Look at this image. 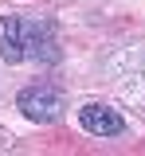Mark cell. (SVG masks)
Segmentation results:
<instances>
[{
	"mask_svg": "<svg viewBox=\"0 0 145 156\" xmlns=\"http://www.w3.org/2000/svg\"><path fill=\"white\" fill-rule=\"evenodd\" d=\"M0 58L4 62H24V20L20 16H4L0 20Z\"/></svg>",
	"mask_w": 145,
	"mask_h": 156,
	"instance_id": "3",
	"label": "cell"
},
{
	"mask_svg": "<svg viewBox=\"0 0 145 156\" xmlns=\"http://www.w3.org/2000/svg\"><path fill=\"white\" fill-rule=\"evenodd\" d=\"M79 121H83L86 133H94V136H122V133H125L122 113L110 109V105H98V101L83 105V109H79Z\"/></svg>",
	"mask_w": 145,
	"mask_h": 156,
	"instance_id": "2",
	"label": "cell"
},
{
	"mask_svg": "<svg viewBox=\"0 0 145 156\" xmlns=\"http://www.w3.org/2000/svg\"><path fill=\"white\" fill-rule=\"evenodd\" d=\"M16 105H20V113L28 117V121H35V125H51V121L63 117V98H59V90L47 86V82L24 86L20 98H16Z\"/></svg>",
	"mask_w": 145,
	"mask_h": 156,
	"instance_id": "1",
	"label": "cell"
},
{
	"mask_svg": "<svg viewBox=\"0 0 145 156\" xmlns=\"http://www.w3.org/2000/svg\"><path fill=\"white\" fill-rule=\"evenodd\" d=\"M125 94L145 101V58H141V66H137V82H129V86H125Z\"/></svg>",
	"mask_w": 145,
	"mask_h": 156,
	"instance_id": "4",
	"label": "cell"
}]
</instances>
